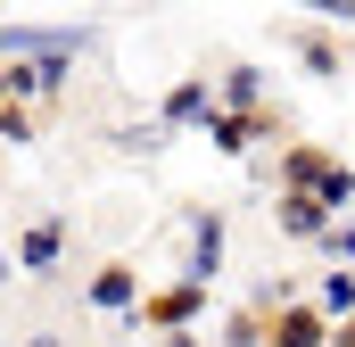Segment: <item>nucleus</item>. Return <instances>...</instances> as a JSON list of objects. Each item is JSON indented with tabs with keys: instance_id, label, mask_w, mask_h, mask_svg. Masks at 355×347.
<instances>
[{
	"instance_id": "1",
	"label": "nucleus",
	"mask_w": 355,
	"mask_h": 347,
	"mask_svg": "<svg viewBox=\"0 0 355 347\" xmlns=\"http://www.w3.org/2000/svg\"><path fill=\"white\" fill-rule=\"evenodd\" d=\"M289 182H297V190H322L331 207H339V198L355 190V182H347V166H331L322 149H289Z\"/></svg>"
},
{
	"instance_id": "2",
	"label": "nucleus",
	"mask_w": 355,
	"mask_h": 347,
	"mask_svg": "<svg viewBox=\"0 0 355 347\" xmlns=\"http://www.w3.org/2000/svg\"><path fill=\"white\" fill-rule=\"evenodd\" d=\"M322 207H331V198H322V190H297V182H289V190H281V223H289V232H297V240H314V232H322Z\"/></svg>"
},
{
	"instance_id": "3",
	"label": "nucleus",
	"mask_w": 355,
	"mask_h": 347,
	"mask_svg": "<svg viewBox=\"0 0 355 347\" xmlns=\"http://www.w3.org/2000/svg\"><path fill=\"white\" fill-rule=\"evenodd\" d=\"M91 298H99V306H132V273H124V264H107V273L91 281Z\"/></svg>"
},
{
	"instance_id": "4",
	"label": "nucleus",
	"mask_w": 355,
	"mask_h": 347,
	"mask_svg": "<svg viewBox=\"0 0 355 347\" xmlns=\"http://www.w3.org/2000/svg\"><path fill=\"white\" fill-rule=\"evenodd\" d=\"M190 306H198V281H190V289H166V298H157V306H149V323H182V314H190Z\"/></svg>"
},
{
	"instance_id": "5",
	"label": "nucleus",
	"mask_w": 355,
	"mask_h": 347,
	"mask_svg": "<svg viewBox=\"0 0 355 347\" xmlns=\"http://www.w3.org/2000/svg\"><path fill=\"white\" fill-rule=\"evenodd\" d=\"M281 339H289V347H314V339H322V323H314V314H281Z\"/></svg>"
},
{
	"instance_id": "6",
	"label": "nucleus",
	"mask_w": 355,
	"mask_h": 347,
	"mask_svg": "<svg viewBox=\"0 0 355 347\" xmlns=\"http://www.w3.org/2000/svg\"><path fill=\"white\" fill-rule=\"evenodd\" d=\"M322 306L347 314V306H355V273H331V281H322Z\"/></svg>"
},
{
	"instance_id": "7",
	"label": "nucleus",
	"mask_w": 355,
	"mask_h": 347,
	"mask_svg": "<svg viewBox=\"0 0 355 347\" xmlns=\"http://www.w3.org/2000/svg\"><path fill=\"white\" fill-rule=\"evenodd\" d=\"M50 257H58V223H42V232L25 240V264H50Z\"/></svg>"
},
{
	"instance_id": "8",
	"label": "nucleus",
	"mask_w": 355,
	"mask_h": 347,
	"mask_svg": "<svg viewBox=\"0 0 355 347\" xmlns=\"http://www.w3.org/2000/svg\"><path fill=\"white\" fill-rule=\"evenodd\" d=\"M0 141H33V124H25V116H17L8 99H0Z\"/></svg>"
}]
</instances>
